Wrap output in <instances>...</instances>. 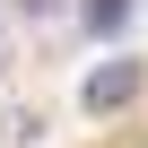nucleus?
<instances>
[{
  "label": "nucleus",
  "mask_w": 148,
  "mask_h": 148,
  "mask_svg": "<svg viewBox=\"0 0 148 148\" xmlns=\"http://www.w3.org/2000/svg\"><path fill=\"white\" fill-rule=\"evenodd\" d=\"M131 96H139V61H105L96 79L79 87V105H87V113H113V105H131Z\"/></svg>",
  "instance_id": "obj_1"
},
{
  "label": "nucleus",
  "mask_w": 148,
  "mask_h": 148,
  "mask_svg": "<svg viewBox=\"0 0 148 148\" xmlns=\"http://www.w3.org/2000/svg\"><path fill=\"white\" fill-rule=\"evenodd\" d=\"M122 18H131V0H87V26H96V35H113Z\"/></svg>",
  "instance_id": "obj_2"
}]
</instances>
